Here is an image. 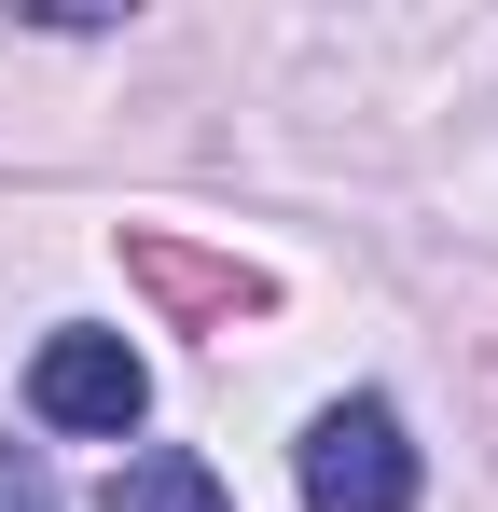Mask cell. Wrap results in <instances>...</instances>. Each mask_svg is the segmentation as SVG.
<instances>
[{"instance_id": "1", "label": "cell", "mask_w": 498, "mask_h": 512, "mask_svg": "<svg viewBox=\"0 0 498 512\" xmlns=\"http://www.w3.org/2000/svg\"><path fill=\"white\" fill-rule=\"evenodd\" d=\"M139 402H153V374H139V346H125V333H56L42 360H28V416L70 429V443H125Z\"/></svg>"}, {"instance_id": "2", "label": "cell", "mask_w": 498, "mask_h": 512, "mask_svg": "<svg viewBox=\"0 0 498 512\" xmlns=\"http://www.w3.org/2000/svg\"><path fill=\"white\" fill-rule=\"evenodd\" d=\"M305 512H415V443L388 402H332L305 429Z\"/></svg>"}, {"instance_id": "3", "label": "cell", "mask_w": 498, "mask_h": 512, "mask_svg": "<svg viewBox=\"0 0 498 512\" xmlns=\"http://www.w3.org/2000/svg\"><path fill=\"white\" fill-rule=\"evenodd\" d=\"M97 512H236V499H222V471H208L194 443H139V457L111 471V499H97Z\"/></svg>"}, {"instance_id": "4", "label": "cell", "mask_w": 498, "mask_h": 512, "mask_svg": "<svg viewBox=\"0 0 498 512\" xmlns=\"http://www.w3.org/2000/svg\"><path fill=\"white\" fill-rule=\"evenodd\" d=\"M139 277H153V291H180V305H208V319H249V305H263V277H249V263H194V250H139Z\"/></svg>"}, {"instance_id": "5", "label": "cell", "mask_w": 498, "mask_h": 512, "mask_svg": "<svg viewBox=\"0 0 498 512\" xmlns=\"http://www.w3.org/2000/svg\"><path fill=\"white\" fill-rule=\"evenodd\" d=\"M0 512H56V485H42V457H14V443H0Z\"/></svg>"}]
</instances>
